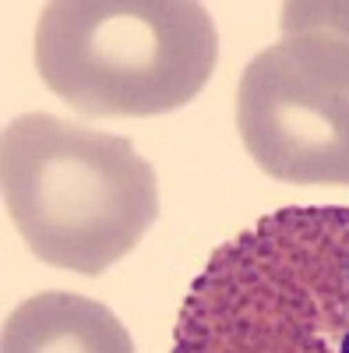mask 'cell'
<instances>
[{"label":"cell","mask_w":349,"mask_h":353,"mask_svg":"<svg viewBox=\"0 0 349 353\" xmlns=\"http://www.w3.org/2000/svg\"><path fill=\"white\" fill-rule=\"evenodd\" d=\"M173 353H349V209L293 205L226 241L180 304Z\"/></svg>","instance_id":"cell-1"},{"label":"cell","mask_w":349,"mask_h":353,"mask_svg":"<svg viewBox=\"0 0 349 353\" xmlns=\"http://www.w3.org/2000/svg\"><path fill=\"white\" fill-rule=\"evenodd\" d=\"M0 184L11 223L39 261L99 276L159 216L156 170L120 134L25 113L4 128Z\"/></svg>","instance_id":"cell-2"},{"label":"cell","mask_w":349,"mask_h":353,"mask_svg":"<svg viewBox=\"0 0 349 353\" xmlns=\"http://www.w3.org/2000/svg\"><path fill=\"white\" fill-rule=\"evenodd\" d=\"M215 61V21L194 0H53L36 25V68L81 117L180 110Z\"/></svg>","instance_id":"cell-3"},{"label":"cell","mask_w":349,"mask_h":353,"mask_svg":"<svg viewBox=\"0 0 349 353\" xmlns=\"http://www.w3.org/2000/svg\"><path fill=\"white\" fill-rule=\"evenodd\" d=\"M237 128L275 181L349 188V39L304 28L261 50L237 88Z\"/></svg>","instance_id":"cell-4"},{"label":"cell","mask_w":349,"mask_h":353,"mask_svg":"<svg viewBox=\"0 0 349 353\" xmlns=\"http://www.w3.org/2000/svg\"><path fill=\"white\" fill-rule=\"evenodd\" d=\"M0 353H134V343L106 304L78 293H39L8 314Z\"/></svg>","instance_id":"cell-5"},{"label":"cell","mask_w":349,"mask_h":353,"mask_svg":"<svg viewBox=\"0 0 349 353\" xmlns=\"http://www.w3.org/2000/svg\"><path fill=\"white\" fill-rule=\"evenodd\" d=\"M282 36L304 32V28H328L349 39V4H286L282 8Z\"/></svg>","instance_id":"cell-6"}]
</instances>
